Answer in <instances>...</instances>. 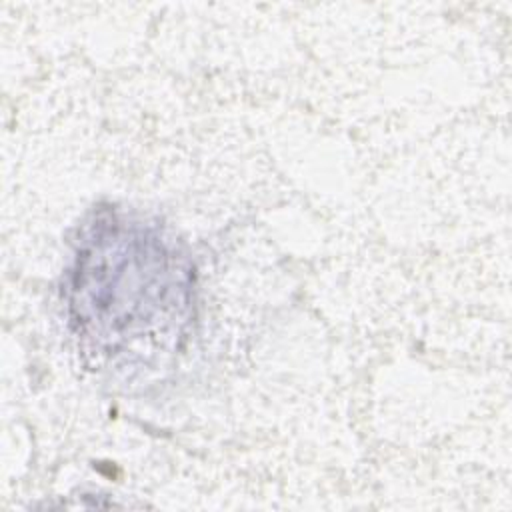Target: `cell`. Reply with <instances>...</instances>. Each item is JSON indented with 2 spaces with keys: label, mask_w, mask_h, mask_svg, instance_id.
<instances>
[{
  "label": "cell",
  "mask_w": 512,
  "mask_h": 512,
  "mask_svg": "<svg viewBox=\"0 0 512 512\" xmlns=\"http://www.w3.org/2000/svg\"><path fill=\"white\" fill-rule=\"evenodd\" d=\"M70 292L78 334L104 354L170 336L190 298L182 264L162 238L118 218L96 222L78 252Z\"/></svg>",
  "instance_id": "6da1fadb"
}]
</instances>
